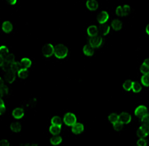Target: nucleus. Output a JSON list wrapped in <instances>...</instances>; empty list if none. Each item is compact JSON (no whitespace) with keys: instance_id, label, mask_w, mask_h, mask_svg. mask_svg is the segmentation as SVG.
Instances as JSON below:
<instances>
[{"instance_id":"9","label":"nucleus","mask_w":149,"mask_h":146,"mask_svg":"<svg viewBox=\"0 0 149 146\" xmlns=\"http://www.w3.org/2000/svg\"><path fill=\"white\" fill-rule=\"evenodd\" d=\"M110 19V14L106 11H102L99 12L97 16V20L99 24H106Z\"/></svg>"},{"instance_id":"30","label":"nucleus","mask_w":149,"mask_h":146,"mask_svg":"<svg viewBox=\"0 0 149 146\" xmlns=\"http://www.w3.org/2000/svg\"><path fill=\"white\" fill-rule=\"evenodd\" d=\"M10 53L9 48L5 45H0V54L3 55L4 57H6Z\"/></svg>"},{"instance_id":"23","label":"nucleus","mask_w":149,"mask_h":146,"mask_svg":"<svg viewBox=\"0 0 149 146\" xmlns=\"http://www.w3.org/2000/svg\"><path fill=\"white\" fill-rule=\"evenodd\" d=\"M110 31H111V27L107 24L101 25L100 28L98 29V33L100 32V34L103 36H108V35L110 34Z\"/></svg>"},{"instance_id":"1","label":"nucleus","mask_w":149,"mask_h":146,"mask_svg":"<svg viewBox=\"0 0 149 146\" xmlns=\"http://www.w3.org/2000/svg\"><path fill=\"white\" fill-rule=\"evenodd\" d=\"M69 54L68 47L64 44H58L54 47V57L59 60L66 59Z\"/></svg>"},{"instance_id":"31","label":"nucleus","mask_w":149,"mask_h":146,"mask_svg":"<svg viewBox=\"0 0 149 146\" xmlns=\"http://www.w3.org/2000/svg\"><path fill=\"white\" fill-rule=\"evenodd\" d=\"M136 146H148V140L146 138H139L136 141Z\"/></svg>"},{"instance_id":"11","label":"nucleus","mask_w":149,"mask_h":146,"mask_svg":"<svg viewBox=\"0 0 149 146\" xmlns=\"http://www.w3.org/2000/svg\"><path fill=\"white\" fill-rule=\"evenodd\" d=\"M1 30L5 34H10L14 30V24L10 21H4L1 24Z\"/></svg>"},{"instance_id":"25","label":"nucleus","mask_w":149,"mask_h":146,"mask_svg":"<svg viewBox=\"0 0 149 146\" xmlns=\"http://www.w3.org/2000/svg\"><path fill=\"white\" fill-rule=\"evenodd\" d=\"M142 84L139 82L137 80L132 81V92L135 94H138L142 91Z\"/></svg>"},{"instance_id":"14","label":"nucleus","mask_w":149,"mask_h":146,"mask_svg":"<svg viewBox=\"0 0 149 146\" xmlns=\"http://www.w3.org/2000/svg\"><path fill=\"white\" fill-rule=\"evenodd\" d=\"M82 53L87 57H92L95 53V49L92 47L89 44L84 45L82 48Z\"/></svg>"},{"instance_id":"13","label":"nucleus","mask_w":149,"mask_h":146,"mask_svg":"<svg viewBox=\"0 0 149 146\" xmlns=\"http://www.w3.org/2000/svg\"><path fill=\"white\" fill-rule=\"evenodd\" d=\"M111 29L115 32L120 31L123 27V23L121 19L115 18L112 20L111 22Z\"/></svg>"},{"instance_id":"35","label":"nucleus","mask_w":149,"mask_h":146,"mask_svg":"<svg viewBox=\"0 0 149 146\" xmlns=\"http://www.w3.org/2000/svg\"><path fill=\"white\" fill-rule=\"evenodd\" d=\"M6 112V105H2V106H0V117L1 116L4 115Z\"/></svg>"},{"instance_id":"21","label":"nucleus","mask_w":149,"mask_h":146,"mask_svg":"<svg viewBox=\"0 0 149 146\" xmlns=\"http://www.w3.org/2000/svg\"><path fill=\"white\" fill-rule=\"evenodd\" d=\"M10 93V89L6 84L0 85V98L7 97Z\"/></svg>"},{"instance_id":"8","label":"nucleus","mask_w":149,"mask_h":146,"mask_svg":"<svg viewBox=\"0 0 149 146\" xmlns=\"http://www.w3.org/2000/svg\"><path fill=\"white\" fill-rule=\"evenodd\" d=\"M16 72L11 71V70H5L4 71V82H6L7 84H12L16 80Z\"/></svg>"},{"instance_id":"29","label":"nucleus","mask_w":149,"mask_h":146,"mask_svg":"<svg viewBox=\"0 0 149 146\" xmlns=\"http://www.w3.org/2000/svg\"><path fill=\"white\" fill-rule=\"evenodd\" d=\"M108 119L111 124H113L118 122V114L116 113H112L109 115Z\"/></svg>"},{"instance_id":"17","label":"nucleus","mask_w":149,"mask_h":146,"mask_svg":"<svg viewBox=\"0 0 149 146\" xmlns=\"http://www.w3.org/2000/svg\"><path fill=\"white\" fill-rule=\"evenodd\" d=\"M29 74V69L21 67L16 73V75L19 79H26L27 78Z\"/></svg>"},{"instance_id":"22","label":"nucleus","mask_w":149,"mask_h":146,"mask_svg":"<svg viewBox=\"0 0 149 146\" xmlns=\"http://www.w3.org/2000/svg\"><path fill=\"white\" fill-rule=\"evenodd\" d=\"M20 64L22 68H25L27 69L31 68L32 66V60L27 57H23L20 60Z\"/></svg>"},{"instance_id":"15","label":"nucleus","mask_w":149,"mask_h":146,"mask_svg":"<svg viewBox=\"0 0 149 146\" xmlns=\"http://www.w3.org/2000/svg\"><path fill=\"white\" fill-rule=\"evenodd\" d=\"M84 125L80 122H77L71 126V131L73 134L78 135L84 131Z\"/></svg>"},{"instance_id":"10","label":"nucleus","mask_w":149,"mask_h":146,"mask_svg":"<svg viewBox=\"0 0 149 146\" xmlns=\"http://www.w3.org/2000/svg\"><path fill=\"white\" fill-rule=\"evenodd\" d=\"M25 115V110L22 107H17L12 110V117L16 120L21 119Z\"/></svg>"},{"instance_id":"12","label":"nucleus","mask_w":149,"mask_h":146,"mask_svg":"<svg viewBox=\"0 0 149 146\" xmlns=\"http://www.w3.org/2000/svg\"><path fill=\"white\" fill-rule=\"evenodd\" d=\"M148 113V110L147 107L144 105H140L137 106L134 110V115L137 118H142Z\"/></svg>"},{"instance_id":"16","label":"nucleus","mask_w":149,"mask_h":146,"mask_svg":"<svg viewBox=\"0 0 149 146\" xmlns=\"http://www.w3.org/2000/svg\"><path fill=\"white\" fill-rule=\"evenodd\" d=\"M98 2L97 0H87L86 7L89 11H95L98 9Z\"/></svg>"},{"instance_id":"38","label":"nucleus","mask_w":149,"mask_h":146,"mask_svg":"<svg viewBox=\"0 0 149 146\" xmlns=\"http://www.w3.org/2000/svg\"><path fill=\"white\" fill-rule=\"evenodd\" d=\"M142 63L144 64L145 65H146L147 66H148V67L149 68V58H146V59L144 60V61H143Z\"/></svg>"},{"instance_id":"4","label":"nucleus","mask_w":149,"mask_h":146,"mask_svg":"<svg viewBox=\"0 0 149 146\" xmlns=\"http://www.w3.org/2000/svg\"><path fill=\"white\" fill-rule=\"evenodd\" d=\"M77 121L76 115L71 112L66 113L64 115L63 118V122L68 127H71L72 126L77 123Z\"/></svg>"},{"instance_id":"18","label":"nucleus","mask_w":149,"mask_h":146,"mask_svg":"<svg viewBox=\"0 0 149 146\" xmlns=\"http://www.w3.org/2000/svg\"><path fill=\"white\" fill-rule=\"evenodd\" d=\"M87 34L89 37H92L98 35V27L96 25H91L87 29Z\"/></svg>"},{"instance_id":"40","label":"nucleus","mask_w":149,"mask_h":146,"mask_svg":"<svg viewBox=\"0 0 149 146\" xmlns=\"http://www.w3.org/2000/svg\"><path fill=\"white\" fill-rule=\"evenodd\" d=\"M5 105L4 100L3 98H0V106H2V105Z\"/></svg>"},{"instance_id":"36","label":"nucleus","mask_w":149,"mask_h":146,"mask_svg":"<svg viewBox=\"0 0 149 146\" xmlns=\"http://www.w3.org/2000/svg\"><path fill=\"white\" fill-rule=\"evenodd\" d=\"M5 64V58L3 55L0 54V69L3 68Z\"/></svg>"},{"instance_id":"26","label":"nucleus","mask_w":149,"mask_h":146,"mask_svg":"<svg viewBox=\"0 0 149 146\" xmlns=\"http://www.w3.org/2000/svg\"><path fill=\"white\" fill-rule=\"evenodd\" d=\"M141 83L143 87H149V74L142 75L141 78Z\"/></svg>"},{"instance_id":"24","label":"nucleus","mask_w":149,"mask_h":146,"mask_svg":"<svg viewBox=\"0 0 149 146\" xmlns=\"http://www.w3.org/2000/svg\"><path fill=\"white\" fill-rule=\"evenodd\" d=\"M63 142V138L59 135L53 136L49 139V143L53 146H57L61 144Z\"/></svg>"},{"instance_id":"6","label":"nucleus","mask_w":149,"mask_h":146,"mask_svg":"<svg viewBox=\"0 0 149 146\" xmlns=\"http://www.w3.org/2000/svg\"><path fill=\"white\" fill-rule=\"evenodd\" d=\"M136 135L139 138H146L149 136V125L141 124L138 128L136 131Z\"/></svg>"},{"instance_id":"32","label":"nucleus","mask_w":149,"mask_h":146,"mask_svg":"<svg viewBox=\"0 0 149 146\" xmlns=\"http://www.w3.org/2000/svg\"><path fill=\"white\" fill-rule=\"evenodd\" d=\"M124 126H125V125L120 123L119 121L116 123L113 124V129L116 131H121L124 128Z\"/></svg>"},{"instance_id":"39","label":"nucleus","mask_w":149,"mask_h":146,"mask_svg":"<svg viewBox=\"0 0 149 146\" xmlns=\"http://www.w3.org/2000/svg\"><path fill=\"white\" fill-rule=\"evenodd\" d=\"M146 33L148 36H149V24H148L146 27Z\"/></svg>"},{"instance_id":"19","label":"nucleus","mask_w":149,"mask_h":146,"mask_svg":"<svg viewBox=\"0 0 149 146\" xmlns=\"http://www.w3.org/2000/svg\"><path fill=\"white\" fill-rule=\"evenodd\" d=\"M9 128L13 133H20L22 131V126L21 123L14 121L10 124Z\"/></svg>"},{"instance_id":"34","label":"nucleus","mask_w":149,"mask_h":146,"mask_svg":"<svg viewBox=\"0 0 149 146\" xmlns=\"http://www.w3.org/2000/svg\"><path fill=\"white\" fill-rule=\"evenodd\" d=\"M10 144L9 140L6 139H3L0 140V146H10Z\"/></svg>"},{"instance_id":"5","label":"nucleus","mask_w":149,"mask_h":146,"mask_svg":"<svg viewBox=\"0 0 149 146\" xmlns=\"http://www.w3.org/2000/svg\"><path fill=\"white\" fill-rule=\"evenodd\" d=\"M103 40L100 35H97L96 36L90 37L88 39V43L94 49L100 48L103 44Z\"/></svg>"},{"instance_id":"2","label":"nucleus","mask_w":149,"mask_h":146,"mask_svg":"<svg viewBox=\"0 0 149 146\" xmlns=\"http://www.w3.org/2000/svg\"><path fill=\"white\" fill-rule=\"evenodd\" d=\"M54 47L52 43H47L45 44L42 49V54L44 58L49 59L54 56Z\"/></svg>"},{"instance_id":"20","label":"nucleus","mask_w":149,"mask_h":146,"mask_svg":"<svg viewBox=\"0 0 149 146\" xmlns=\"http://www.w3.org/2000/svg\"><path fill=\"white\" fill-rule=\"evenodd\" d=\"M62 129V125H53L49 128V132L53 136L59 135Z\"/></svg>"},{"instance_id":"33","label":"nucleus","mask_w":149,"mask_h":146,"mask_svg":"<svg viewBox=\"0 0 149 146\" xmlns=\"http://www.w3.org/2000/svg\"><path fill=\"white\" fill-rule=\"evenodd\" d=\"M140 71L142 74H149V68L147 66L144 64L142 63L140 66Z\"/></svg>"},{"instance_id":"7","label":"nucleus","mask_w":149,"mask_h":146,"mask_svg":"<svg viewBox=\"0 0 149 146\" xmlns=\"http://www.w3.org/2000/svg\"><path fill=\"white\" fill-rule=\"evenodd\" d=\"M118 121L124 125L128 124L131 122L132 116L127 112H123L118 115Z\"/></svg>"},{"instance_id":"3","label":"nucleus","mask_w":149,"mask_h":146,"mask_svg":"<svg viewBox=\"0 0 149 146\" xmlns=\"http://www.w3.org/2000/svg\"><path fill=\"white\" fill-rule=\"evenodd\" d=\"M131 12V7L130 5L125 4L123 6H118L116 8V15L119 17L127 16Z\"/></svg>"},{"instance_id":"42","label":"nucleus","mask_w":149,"mask_h":146,"mask_svg":"<svg viewBox=\"0 0 149 146\" xmlns=\"http://www.w3.org/2000/svg\"></svg>"},{"instance_id":"28","label":"nucleus","mask_w":149,"mask_h":146,"mask_svg":"<svg viewBox=\"0 0 149 146\" xmlns=\"http://www.w3.org/2000/svg\"><path fill=\"white\" fill-rule=\"evenodd\" d=\"M51 123L53 125H62L63 119L58 115L53 116L51 119Z\"/></svg>"},{"instance_id":"37","label":"nucleus","mask_w":149,"mask_h":146,"mask_svg":"<svg viewBox=\"0 0 149 146\" xmlns=\"http://www.w3.org/2000/svg\"><path fill=\"white\" fill-rule=\"evenodd\" d=\"M6 2L10 6H15L17 3V0H6Z\"/></svg>"},{"instance_id":"41","label":"nucleus","mask_w":149,"mask_h":146,"mask_svg":"<svg viewBox=\"0 0 149 146\" xmlns=\"http://www.w3.org/2000/svg\"><path fill=\"white\" fill-rule=\"evenodd\" d=\"M5 84L4 79H3L1 76H0V85H3V84Z\"/></svg>"},{"instance_id":"27","label":"nucleus","mask_w":149,"mask_h":146,"mask_svg":"<svg viewBox=\"0 0 149 146\" xmlns=\"http://www.w3.org/2000/svg\"><path fill=\"white\" fill-rule=\"evenodd\" d=\"M132 81L130 79H126L123 84V89L126 92H130L132 90Z\"/></svg>"}]
</instances>
